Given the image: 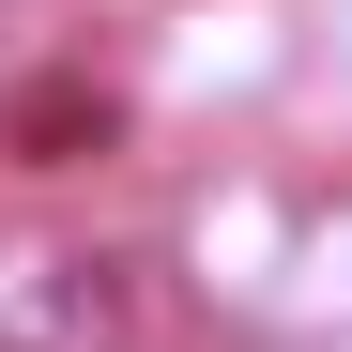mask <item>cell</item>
I'll return each instance as SVG.
<instances>
[{
    "label": "cell",
    "mask_w": 352,
    "mask_h": 352,
    "mask_svg": "<svg viewBox=\"0 0 352 352\" xmlns=\"http://www.w3.org/2000/svg\"><path fill=\"white\" fill-rule=\"evenodd\" d=\"M0 352H138V276L107 245H16L0 261Z\"/></svg>",
    "instance_id": "6da1fadb"
},
{
    "label": "cell",
    "mask_w": 352,
    "mask_h": 352,
    "mask_svg": "<svg viewBox=\"0 0 352 352\" xmlns=\"http://www.w3.org/2000/svg\"><path fill=\"white\" fill-rule=\"evenodd\" d=\"M107 138V92H16V168H77Z\"/></svg>",
    "instance_id": "7a4b0ae2"
}]
</instances>
